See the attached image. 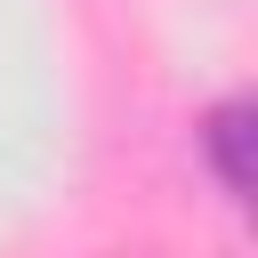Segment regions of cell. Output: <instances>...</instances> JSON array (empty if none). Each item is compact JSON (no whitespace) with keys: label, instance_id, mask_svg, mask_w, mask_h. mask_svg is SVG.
Here are the masks:
<instances>
[{"label":"cell","instance_id":"1","mask_svg":"<svg viewBox=\"0 0 258 258\" xmlns=\"http://www.w3.org/2000/svg\"><path fill=\"white\" fill-rule=\"evenodd\" d=\"M202 153H210V177L226 202H250V97H226L202 113Z\"/></svg>","mask_w":258,"mask_h":258}]
</instances>
